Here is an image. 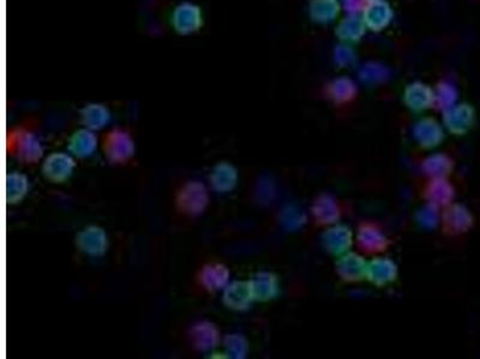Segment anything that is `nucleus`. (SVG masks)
I'll return each mask as SVG.
<instances>
[{"label":"nucleus","instance_id":"423d86ee","mask_svg":"<svg viewBox=\"0 0 480 359\" xmlns=\"http://www.w3.org/2000/svg\"><path fill=\"white\" fill-rule=\"evenodd\" d=\"M189 336L193 348H197L198 351H210L217 348V343L220 341V334L217 328L208 321L193 324L190 329Z\"/></svg>","mask_w":480,"mask_h":359},{"label":"nucleus","instance_id":"20e7f679","mask_svg":"<svg viewBox=\"0 0 480 359\" xmlns=\"http://www.w3.org/2000/svg\"><path fill=\"white\" fill-rule=\"evenodd\" d=\"M103 150L110 163H124L134 156V141L126 133H110L105 141Z\"/></svg>","mask_w":480,"mask_h":359},{"label":"nucleus","instance_id":"f03ea898","mask_svg":"<svg viewBox=\"0 0 480 359\" xmlns=\"http://www.w3.org/2000/svg\"><path fill=\"white\" fill-rule=\"evenodd\" d=\"M76 246L91 257H101L108 248V237L103 228L88 227L76 236Z\"/></svg>","mask_w":480,"mask_h":359},{"label":"nucleus","instance_id":"f8f14e48","mask_svg":"<svg viewBox=\"0 0 480 359\" xmlns=\"http://www.w3.org/2000/svg\"><path fill=\"white\" fill-rule=\"evenodd\" d=\"M245 345L246 343H245L244 339L238 336H226V339H224V346L227 348V351L236 358L245 355V351H246Z\"/></svg>","mask_w":480,"mask_h":359},{"label":"nucleus","instance_id":"39448f33","mask_svg":"<svg viewBox=\"0 0 480 359\" xmlns=\"http://www.w3.org/2000/svg\"><path fill=\"white\" fill-rule=\"evenodd\" d=\"M8 150L10 155L23 163H35L42 157V148L40 141L28 133L8 141Z\"/></svg>","mask_w":480,"mask_h":359},{"label":"nucleus","instance_id":"9d476101","mask_svg":"<svg viewBox=\"0 0 480 359\" xmlns=\"http://www.w3.org/2000/svg\"><path fill=\"white\" fill-rule=\"evenodd\" d=\"M96 145H98V139L95 138V136L86 131H81V132L76 133L75 136L72 138L69 150L74 156L86 158L93 155L96 150Z\"/></svg>","mask_w":480,"mask_h":359},{"label":"nucleus","instance_id":"9b49d317","mask_svg":"<svg viewBox=\"0 0 480 359\" xmlns=\"http://www.w3.org/2000/svg\"><path fill=\"white\" fill-rule=\"evenodd\" d=\"M29 189V181L20 172H11L6 176V200L8 204L20 203Z\"/></svg>","mask_w":480,"mask_h":359},{"label":"nucleus","instance_id":"7ed1b4c3","mask_svg":"<svg viewBox=\"0 0 480 359\" xmlns=\"http://www.w3.org/2000/svg\"><path fill=\"white\" fill-rule=\"evenodd\" d=\"M75 168V160L67 153H55L45 160L42 174L53 184H62L72 176Z\"/></svg>","mask_w":480,"mask_h":359},{"label":"nucleus","instance_id":"1a4fd4ad","mask_svg":"<svg viewBox=\"0 0 480 359\" xmlns=\"http://www.w3.org/2000/svg\"><path fill=\"white\" fill-rule=\"evenodd\" d=\"M229 269L220 264H210L202 269L201 283L209 291L224 289L229 283Z\"/></svg>","mask_w":480,"mask_h":359},{"label":"nucleus","instance_id":"0eeeda50","mask_svg":"<svg viewBox=\"0 0 480 359\" xmlns=\"http://www.w3.org/2000/svg\"><path fill=\"white\" fill-rule=\"evenodd\" d=\"M209 180L214 191L217 193H227L236 187L238 175L236 169L231 164L221 162L214 167Z\"/></svg>","mask_w":480,"mask_h":359},{"label":"nucleus","instance_id":"6e6552de","mask_svg":"<svg viewBox=\"0 0 480 359\" xmlns=\"http://www.w3.org/2000/svg\"><path fill=\"white\" fill-rule=\"evenodd\" d=\"M251 296H253L251 284L243 283V281H234L233 284L224 289V303L229 308H246V305L251 300Z\"/></svg>","mask_w":480,"mask_h":359},{"label":"nucleus","instance_id":"f257e3e1","mask_svg":"<svg viewBox=\"0 0 480 359\" xmlns=\"http://www.w3.org/2000/svg\"><path fill=\"white\" fill-rule=\"evenodd\" d=\"M208 201L207 188L198 181H190L184 184L177 196L178 208L189 216L202 215Z\"/></svg>","mask_w":480,"mask_h":359}]
</instances>
